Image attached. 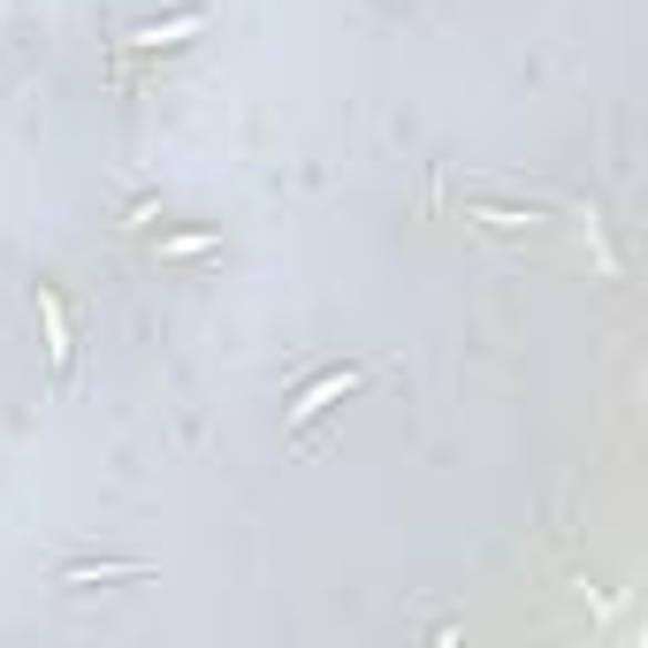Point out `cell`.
<instances>
[{
	"instance_id": "277c9868",
	"label": "cell",
	"mask_w": 648,
	"mask_h": 648,
	"mask_svg": "<svg viewBox=\"0 0 648 648\" xmlns=\"http://www.w3.org/2000/svg\"><path fill=\"white\" fill-rule=\"evenodd\" d=\"M39 313H47V351H54V367H69V321H62V298L39 282Z\"/></svg>"
},
{
	"instance_id": "3957f363",
	"label": "cell",
	"mask_w": 648,
	"mask_h": 648,
	"mask_svg": "<svg viewBox=\"0 0 648 648\" xmlns=\"http://www.w3.org/2000/svg\"><path fill=\"white\" fill-rule=\"evenodd\" d=\"M198 31V16H168V23H145V31H130V47L137 54H161V47H184Z\"/></svg>"
},
{
	"instance_id": "6da1fadb",
	"label": "cell",
	"mask_w": 648,
	"mask_h": 648,
	"mask_svg": "<svg viewBox=\"0 0 648 648\" xmlns=\"http://www.w3.org/2000/svg\"><path fill=\"white\" fill-rule=\"evenodd\" d=\"M351 389H359V367H328L321 382H306V397L290 404V420H321L328 404H336V397H351Z\"/></svg>"
},
{
	"instance_id": "5b68a950",
	"label": "cell",
	"mask_w": 648,
	"mask_h": 648,
	"mask_svg": "<svg viewBox=\"0 0 648 648\" xmlns=\"http://www.w3.org/2000/svg\"><path fill=\"white\" fill-rule=\"evenodd\" d=\"M214 245H222L214 229H192V237H168V245H161V259H198V253H214Z\"/></svg>"
},
{
	"instance_id": "8992f818",
	"label": "cell",
	"mask_w": 648,
	"mask_h": 648,
	"mask_svg": "<svg viewBox=\"0 0 648 648\" xmlns=\"http://www.w3.org/2000/svg\"><path fill=\"white\" fill-rule=\"evenodd\" d=\"M473 222H488V229H504V237L534 229V214H512V206H473Z\"/></svg>"
},
{
	"instance_id": "7a4b0ae2",
	"label": "cell",
	"mask_w": 648,
	"mask_h": 648,
	"mask_svg": "<svg viewBox=\"0 0 648 648\" xmlns=\"http://www.w3.org/2000/svg\"><path fill=\"white\" fill-rule=\"evenodd\" d=\"M145 557H100V565H62V587H92V580H145Z\"/></svg>"
}]
</instances>
